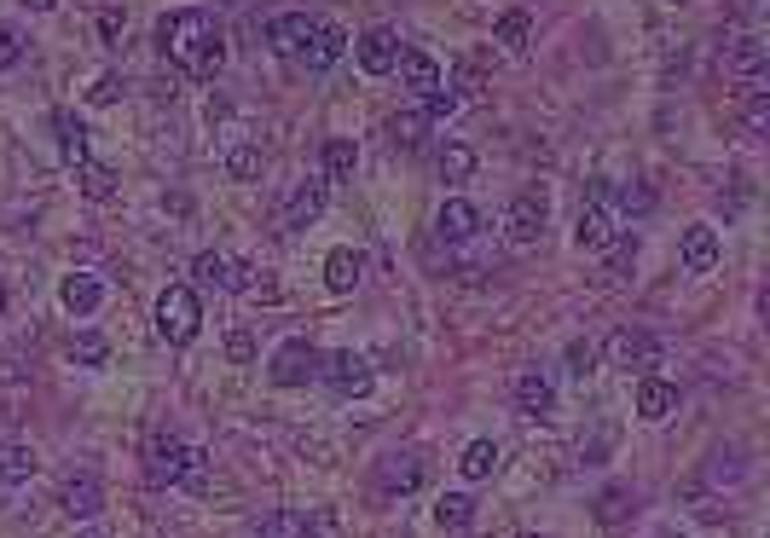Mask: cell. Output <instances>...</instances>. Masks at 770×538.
Segmentation results:
<instances>
[{
  "mask_svg": "<svg viewBox=\"0 0 770 538\" xmlns=\"http://www.w3.org/2000/svg\"><path fill=\"white\" fill-rule=\"evenodd\" d=\"M157 47L174 58L192 81H215L220 65H227V35L203 7H186V12H169L157 24Z\"/></svg>",
  "mask_w": 770,
  "mask_h": 538,
  "instance_id": "6da1fadb",
  "label": "cell"
},
{
  "mask_svg": "<svg viewBox=\"0 0 770 538\" xmlns=\"http://www.w3.org/2000/svg\"><path fill=\"white\" fill-rule=\"evenodd\" d=\"M203 474V451L186 446L180 434H151L146 446V481L151 487H180V481H197Z\"/></svg>",
  "mask_w": 770,
  "mask_h": 538,
  "instance_id": "7a4b0ae2",
  "label": "cell"
},
{
  "mask_svg": "<svg viewBox=\"0 0 770 538\" xmlns=\"http://www.w3.org/2000/svg\"><path fill=\"white\" fill-rule=\"evenodd\" d=\"M197 330H203V301H197V289L192 284H169L157 296V336L169 342V347H186L197 342Z\"/></svg>",
  "mask_w": 770,
  "mask_h": 538,
  "instance_id": "3957f363",
  "label": "cell"
},
{
  "mask_svg": "<svg viewBox=\"0 0 770 538\" xmlns=\"http://www.w3.org/2000/svg\"><path fill=\"white\" fill-rule=\"evenodd\" d=\"M544 220H551V197H544L539 185H527V192H516L510 215H504V232H510L516 250H533L544 238Z\"/></svg>",
  "mask_w": 770,
  "mask_h": 538,
  "instance_id": "277c9868",
  "label": "cell"
},
{
  "mask_svg": "<svg viewBox=\"0 0 770 538\" xmlns=\"http://www.w3.org/2000/svg\"><path fill=\"white\" fill-rule=\"evenodd\" d=\"M319 347L313 342H301V336H290V342H278V354H273V365H267V377L278 382V388H308L313 377H319Z\"/></svg>",
  "mask_w": 770,
  "mask_h": 538,
  "instance_id": "5b68a950",
  "label": "cell"
},
{
  "mask_svg": "<svg viewBox=\"0 0 770 538\" xmlns=\"http://www.w3.org/2000/svg\"><path fill=\"white\" fill-rule=\"evenodd\" d=\"M608 365H620L625 377H632V370H637V377H648V370L660 365V342L648 336V330H632V324H625V330H614V336H608Z\"/></svg>",
  "mask_w": 770,
  "mask_h": 538,
  "instance_id": "8992f818",
  "label": "cell"
},
{
  "mask_svg": "<svg viewBox=\"0 0 770 538\" xmlns=\"http://www.w3.org/2000/svg\"><path fill=\"white\" fill-rule=\"evenodd\" d=\"M319 377L331 382L342 400H359V394H371V359H365V354H354V347H342V354L319 359Z\"/></svg>",
  "mask_w": 770,
  "mask_h": 538,
  "instance_id": "52a82bcc",
  "label": "cell"
},
{
  "mask_svg": "<svg viewBox=\"0 0 770 538\" xmlns=\"http://www.w3.org/2000/svg\"><path fill=\"white\" fill-rule=\"evenodd\" d=\"M423 474H429V469H423L417 451H389V458L377 463V492H382V499H394V492L405 499V492L423 487Z\"/></svg>",
  "mask_w": 770,
  "mask_h": 538,
  "instance_id": "ba28073f",
  "label": "cell"
},
{
  "mask_svg": "<svg viewBox=\"0 0 770 538\" xmlns=\"http://www.w3.org/2000/svg\"><path fill=\"white\" fill-rule=\"evenodd\" d=\"M724 70L736 81H747V93H759L765 88V41L759 35H736L724 47Z\"/></svg>",
  "mask_w": 770,
  "mask_h": 538,
  "instance_id": "9c48e42d",
  "label": "cell"
},
{
  "mask_svg": "<svg viewBox=\"0 0 770 538\" xmlns=\"http://www.w3.org/2000/svg\"><path fill=\"white\" fill-rule=\"evenodd\" d=\"M620 238H625V232L614 226V215H608L602 203L585 197V203H579V226H574V243H579V250H614Z\"/></svg>",
  "mask_w": 770,
  "mask_h": 538,
  "instance_id": "30bf717a",
  "label": "cell"
},
{
  "mask_svg": "<svg viewBox=\"0 0 770 538\" xmlns=\"http://www.w3.org/2000/svg\"><path fill=\"white\" fill-rule=\"evenodd\" d=\"M58 504H65L70 522H93V515L105 510V487H99V474H70V481L58 487Z\"/></svg>",
  "mask_w": 770,
  "mask_h": 538,
  "instance_id": "8fae6325",
  "label": "cell"
},
{
  "mask_svg": "<svg viewBox=\"0 0 770 538\" xmlns=\"http://www.w3.org/2000/svg\"><path fill=\"white\" fill-rule=\"evenodd\" d=\"M192 273L203 278V284H215V289H255V278H250V266L243 261H232V255H215V250H203L197 261H192Z\"/></svg>",
  "mask_w": 770,
  "mask_h": 538,
  "instance_id": "7c38bea8",
  "label": "cell"
},
{
  "mask_svg": "<svg viewBox=\"0 0 770 538\" xmlns=\"http://www.w3.org/2000/svg\"><path fill=\"white\" fill-rule=\"evenodd\" d=\"M481 232V209L470 197H446L440 203V215H435V238H446V243H470Z\"/></svg>",
  "mask_w": 770,
  "mask_h": 538,
  "instance_id": "4fadbf2b",
  "label": "cell"
},
{
  "mask_svg": "<svg viewBox=\"0 0 770 538\" xmlns=\"http://www.w3.org/2000/svg\"><path fill=\"white\" fill-rule=\"evenodd\" d=\"M359 70H371V76H389L394 70V58H400V35L389 30V24H371L359 35Z\"/></svg>",
  "mask_w": 770,
  "mask_h": 538,
  "instance_id": "5bb4252c",
  "label": "cell"
},
{
  "mask_svg": "<svg viewBox=\"0 0 770 538\" xmlns=\"http://www.w3.org/2000/svg\"><path fill=\"white\" fill-rule=\"evenodd\" d=\"M313 24H319V18H308V12H278L273 24H267V41H273V53H284V58H301V47H308Z\"/></svg>",
  "mask_w": 770,
  "mask_h": 538,
  "instance_id": "9a60e30c",
  "label": "cell"
},
{
  "mask_svg": "<svg viewBox=\"0 0 770 538\" xmlns=\"http://www.w3.org/2000/svg\"><path fill=\"white\" fill-rule=\"evenodd\" d=\"M342 53H348V30H342V24H313L308 47H301V65H308V70H331Z\"/></svg>",
  "mask_w": 770,
  "mask_h": 538,
  "instance_id": "2e32d148",
  "label": "cell"
},
{
  "mask_svg": "<svg viewBox=\"0 0 770 538\" xmlns=\"http://www.w3.org/2000/svg\"><path fill=\"white\" fill-rule=\"evenodd\" d=\"M324 192H331V185L324 180H301L296 192H290V203H284V226H290V232H301V226H313L319 215H324Z\"/></svg>",
  "mask_w": 770,
  "mask_h": 538,
  "instance_id": "e0dca14e",
  "label": "cell"
},
{
  "mask_svg": "<svg viewBox=\"0 0 770 538\" xmlns=\"http://www.w3.org/2000/svg\"><path fill=\"white\" fill-rule=\"evenodd\" d=\"M678 261H683V273H713L719 266V232L713 226H689L678 238Z\"/></svg>",
  "mask_w": 770,
  "mask_h": 538,
  "instance_id": "ac0fdd59",
  "label": "cell"
},
{
  "mask_svg": "<svg viewBox=\"0 0 770 538\" xmlns=\"http://www.w3.org/2000/svg\"><path fill=\"white\" fill-rule=\"evenodd\" d=\"M58 301H65V313L93 319V313H99V301H105V284H99L93 273H70L65 284H58Z\"/></svg>",
  "mask_w": 770,
  "mask_h": 538,
  "instance_id": "d6986e66",
  "label": "cell"
},
{
  "mask_svg": "<svg viewBox=\"0 0 770 538\" xmlns=\"http://www.w3.org/2000/svg\"><path fill=\"white\" fill-rule=\"evenodd\" d=\"M359 278H365V255L359 250H331L324 255V289H331V296H354Z\"/></svg>",
  "mask_w": 770,
  "mask_h": 538,
  "instance_id": "ffe728a7",
  "label": "cell"
},
{
  "mask_svg": "<svg viewBox=\"0 0 770 538\" xmlns=\"http://www.w3.org/2000/svg\"><path fill=\"white\" fill-rule=\"evenodd\" d=\"M516 411H521V417H551V411H556V388L551 382H544L539 377V370H521V377H516Z\"/></svg>",
  "mask_w": 770,
  "mask_h": 538,
  "instance_id": "44dd1931",
  "label": "cell"
},
{
  "mask_svg": "<svg viewBox=\"0 0 770 538\" xmlns=\"http://www.w3.org/2000/svg\"><path fill=\"white\" fill-rule=\"evenodd\" d=\"M678 411V388L673 382H660V377H643L637 382V417L643 423H666Z\"/></svg>",
  "mask_w": 770,
  "mask_h": 538,
  "instance_id": "7402d4cb",
  "label": "cell"
},
{
  "mask_svg": "<svg viewBox=\"0 0 770 538\" xmlns=\"http://www.w3.org/2000/svg\"><path fill=\"white\" fill-rule=\"evenodd\" d=\"M243 538H308V515L301 510H267L261 522L243 527Z\"/></svg>",
  "mask_w": 770,
  "mask_h": 538,
  "instance_id": "603a6c76",
  "label": "cell"
},
{
  "mask_svg": "<svg viewBox=\"0 0 770 538\" xmlns=\"http://www.w3.org/2000/svg\"><path fill=\"white\" fill-rule=\"evenodd\" d=\"M394 70H400V81H405L412 93H435V88H440V65H435L429 53H400Z\"/></svg>",
  "mask_w": 770,
  "mask_h": 538,
  "instance_id": "cb8c5ba5",
  "label": "cell"
},
{
  "mask_svg": "<svg viewBox=\"0 0 770 538\" xmlns=\"http://www.w3.org/2000/svg\"><path fill=\"white\" fill-rule=\"evenodd\" d=\"M591 510H597L602 527H625V522H632V510H637V492L632 487H602Z\"/></svg>",
  "mask_w": 770,
  "mask_h": 538,
  "instance_id": "d4e9b609",
  "label": "cell"
},
{
  "mask_svg": "<svg viewBox=\"0 0 770 538\" xmlns=\"http://www.w3.org/2000/svg\"><path fill=\"white\" fill-rule=\"evenodd\" d=\"M35 469H41L35 446H24V440H7V446H0V487H12V481H30Z\"/></svg>",
  "mask_w": 770,
  "mask_h": 538,
  "instance_id": "484cf974",
  "label": "cell"
},
{
  "mask_svg": "<svg viewBox=\"0 0 770 538\" xmlns=\"http://www.w3.org/2000/svg\"><path fill=\"white\" fill-rule=\"evenodd\" d=\"M76 185H81V197H93V203H111L116 197V169H105V162H76Z\"/></svg>",
  "mask_w": 770,
  "mask_h": 538,
  "instance_id": "4316f807",
  "label": "cell"
},
{
  "mask_svg": "<svg viewBox=\"0 0 770 538\" xmlns=\"http://www.w3.org/2000/svg\"><path fill=\"white\" fill-rule=\"evenodd\" d=\"M493 41H498V47L510 53V58H521V53H527V41H533V18H527V12H504L498 24H493Z\"/></svg>",
  "mask_w": 770,
  "mask_h": 538,
  "instance_id": "83f0119b",
  "label": "cell"
},
{
  "mask_svg": "<svg viewBox=\"0 0 770 538\" xmlns=\"http://www.w3.org/2000/svg\"><path fill=\"white\" fill-rule=\"evenodd\" d=\"M354 169H359V145L354 139H331V145H324V185L354 180Z\"/></svg>",
  "mask_w": 770,
  "mask_h": 538,
  "instance_id": "f1b7e54d",
  "label": "cell"
},
{
  "mask_svg": "<svg viewBox=\"0 0 770 538\" xmlns=\"http://www.w3.org/2000/svg\"><path fill=\"white\" fill-rule=\"evenodd\" d=\"M389 139L400 145V151H423V139H429V116H423V111H400L389 122Z\"/></svg>",
  "mask_w": 770,
  "mask_h": 538,
  "instance_id": "f546056e",
  "label": "cell"
},
{
  "mask_svg": "<svg viewBox=\"0 0 770 538\" xmlns=\"http://www.w3.org/2000/svg\"><path fill=\"white\" fill-rule=\"evenodd\" d=\"M493 469H498V446L493 440H470V446H463V458H458L463 481H486Z\"/></svg>",
  "mask_w": 770,
  "mask_h": 538,
  "instance_id": "4dcf8cb0",
  "label": "cell"
},
{
  "mask_svg": "<svg viewBox=\"0 0 770 538\" xmlns=\"http://www.w3.org/2000/svg\"><path fill=\"white\" fill-rule=\"evenodd\" d=\"M435 522L452 527V533H463V527L475 522V499H470V492H446V499L435 504Z\"/></svg>",
  "mask_w": 770,
  "mask_h": 538,
  "instance_id": "1f68e13d",
  "label": "cell"
},
{
  "mask_svg": "<svg viewBox=\"0 0 770 538\" xmlns=\"http://www.w3.org/2000/svg\"><path fill=\"white\" fill-rule=\"evenodd\" d=\"M53 128H58V151H65V162H88V128H81L76 116L58 111V116H53Z\"/></svg>",
  "mask_w": 770,
  "mask_h": 538,
  "instance_id": "d6a6232c",
  "label": "cell"
},
{
  "mask_svg": "<svg viewBox=\"0 0 770 538\" xmlns=\"http://www.w3.org/2000/svg\"><path fill=\"white\" fill-rule=\"evenodd\" d=\"M475 174V151L470 145H446L440 151V180H470Z\"/></svg>",
  "mask_w": 770,
  "mask_h": 538,
  "instance_id": "836d02e7",
  "label": "cell"
},
{
  "mask_svg": "<svg viewBox=\"0 0 770 538\" xmlns=\"http://www.w3.org/2000/svg\"><path fill=\"white\" fill-rule=\"evenodd\" d=\"M608 197H614L625 215H648V209H655V192H648V185H608Z\"/></svg>",
  "mask_w": 770,
  "mask_h": 538,
  "instance_id": "e575fe53",
  "label": "cell"
},
{
  "mask_svg": "<svg viewBox=\"0 0 770 538\" xmlns=\"http://www.w3.org/2000/svg\"><path fill=\"white\" fill-rule=\"evenodd\" d=\"M747 134H754V139H765V134H770V88L747 93Z\"/></svg>",
  "mask_w": 770,
  "mask_h": 538,
  "instance_id": "d590c367",
  "label": "cell"
},
{
  "mask_svg": "<svg viewBox=\"0 0 770 538\" xmlns=\"http://www.w3.org/2000/svg\"><path fill=\"white\" fill-rule=\"evenodd\" d=\"M105 336H93V330H81V336L70 342V359H81V365H105Z\"/></svg>",
  "mask_w": 770,
  "mask_h": 538,
  "instance_id": "8d00e7d4",
  "label": "cell"
},
{
  "mask_svg": "<svg viewBox=\"0 0 770 538\" xmlns=\"http://www.w3.org/2000/svg\"><path fill=\"white\" fill-rule=\"evenodd\" d=\"M122 88H128V81H122L116 70H105V76H99L93 88H88V105H116V99H122Z\"/></svg>",
  "mask_w": 770,
  "mask_h": 538,
  "instance_id": "74e56055",
  "label": "cell"
},
{
  "mask_svg": "<svg viewBox=\"0 0 770 538\" xmlns=\"http://www.w3.org/2000/svg\"><path fill=\"white\" fill-rule=\"evenodd\" d=\"M18 58H24V35H18V24L0 18V70H12Z\"/></svg>",
  "mask_w": 770,
  "mask_h": 538,
  "instance_id": "f35d334b",
  "label": "cell"
},
{
  "mask_svg": "<svg viewBox=\"0 0 770 538\" xmlns=\"http://www.w3.org/2000/svg\"><path fill=\"white\" fill-rule=\"evenodd\" d=\"M463 105V99L452 93V88H435V93H423V116H429V122H440V116H452Z\"/></svg>",
  "mask_w": 770,
  "mask_h": 538,
  "instance_id": "ab89813d",
  "label": "cell"
},
{
  "mask_svg": "<svg viewBox=\"0 0 770 538\" xmlns=\"http://www.w3.org/2000/svg\"><path fill=\"white\" fill-rule=\"evenodd\" d=\"M227 169H232V180H255L261 174V151L255 145H238V151L227 157Z\"/></svg>",
  "mask_w": 770,
  "mask_h": 538,
  "instance_id": "60d3db41",
  "label": "cell"
},
{
  "mask_svg": "<svg viewBox=\"0 0 770 538\" xmlns=\"http://www.w3.org/2000/svg\"><path fill=\"white\" fill-rule=\"evenodd\" d=\"M632 266H637V238H620V243H614V261H608V278L620 284Z\"/></svg>",
  "mask_w": 770,
  "mask_h": 538,
  "instance_id": "b9f144b4",
  "label": "cell"
},
{
  "mask_svg": "<svg viewBox=\"0 0 770 538\" xmlns=\"http://www.w3.org/2000/svg\"><path fill=\"white\" fill-rule=\"evenodd\" d=\"M227 359L232 365H250L255 359V336H250V330H232V336H227Z\"/></svg>",
  "mask_w": 770,
  "mask_h": 538,
  "instance_id": "7bdbcfd3",
  "label": "cell"
},
{
  "mask_svg": "<svg viewBox=\"0 0 770 538\" xmlns=\"http://www.w3.org/2000/svg\"><path fill=\"white\" fill-rule=\"evenodd\" d=\"M308 538H342L336 510H319V515H308Z\"/></svg>",
  "mask_w": 770,
  "mask_h": 538,
  "instance_id": "ee69618b",
  "label": "cell"
},
{
  "mask_svg": "<svg viewBox=\"0 0 770 538\" xmlns=\"http://www.w3.org/2000/svg\"><path fill=\"white\" fill-rule=\"evenodd\" d=\"M567 370H574V377H585V370H591V342H574V347H567Z\"/></svg>",
  "mask_w": 770,
  "mask_h": 538,
  "instance_id": "f6af8a7d",
  "label": "cell"
},
{
  "mask_svg": "<svg viewBox=\"0 0 770 538\" xmlns=\"http://www.w3.org/2000/svg\"><path fill=\"white\" fill-rule=\"evenodd\" d=\"M99 35L116 41V35H122V12H99Z\"/></svg>",
  "mask_w": 770,
  "mask_h": 538,
  "instance_id": "bcb514c9",
  "label": "cell"
},
{
  "mask_svg": "<svg viewBox=\"0 0 770 538\" xmlns=\"http://www.w3.org/2000/svg\"><path fill=\"white\" fill-rule=\"evenodd\" d=\"M24 7H30V12H53V7H58V0H24Z\"/></svg>",
  "mask_w": 770,
  "mask_h": 538,
  "instance_id": "7dc6e473",
  "label": "cell"
},
{
  "mask_svg": "<svg viewBox=\"0 0 770 538\" xmlns=\"http://www.w3.org/2000/svg\"><path fill=\"white\" fill-rule=\"evenodd\" d=\"M0 307H7V284H0Z\"/></svg>",
  "mask_w": 770,
  "mask_h": 538,
  "instance_id": "c3c4849f",
  "label": "cell"
},
{
  "mask_svg": "<svg viewBox=\"0 0 770 538\" xmlns=\"http://www.w3.org/2000/svg\"><path fill=\"white\" fill-rule=\"evenodd\" d=\"M516 538H539V533H516Z\"/></svg>",
  "mask_w": 770,
  "mask_h": 538,
  "instance_id": "681fc988",
  "label": "cell"
}]
</instances>
